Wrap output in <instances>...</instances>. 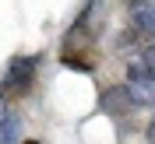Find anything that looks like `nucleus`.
I'll return each instance as SVG.
<instances>
[{
    "mask_svg": "<svg viewBox=\"0 0 155 144\" xmlns=\"http://www.w3.org/2000/svg\"><path fill=\"white\" fill-rule=\"evenodd\" d=\"M141 67H148V70H155V42H148L145 49H141V60H137Z\"/></svg>",
    "mask_w": 155,
    "mask_h": 144,
    "instance_id": "423d86ee",
    "label": "nucleus"
},
{
    "mask_svg": "<svg viewBox=\"0 0 155 144\" xmlns=\"http://www.w3.org/2000/svg\"><path fill=\"white\" fill-rule=\"evenodd\" d=\"M127 11H130V28L141 39L155 42V0H130Z\"/></svg>",
    "mask_w": 155,
    "mask_h": 144,
    "instance_id": "20e7f679",
    "label": "nucleus"
},
{
    "mask_svg": "<svg viewBox=\"0 0 155 144\" xmlns=\"http://www.w3.org/2000/svg\"><path fill=\"white\" fill-rule=\"evenodd\" d=\"M7 116H11V113H7V102H4V91H0V126H4V120H7Z\"/></svg>",
    "mask_w": 155,
    "mask_h": 144,
    "instance_id": "0eeeda50",
    "label": "nucleus"
},
{
    "mask_svg": "<svg viewBox=\"0 0 155 144\" xmlns=\"http://www.w3.org/2000/svg\"><path fill=\"white\" fill-rule=\"evenodd\" d=\"M127 88L134 91L137 106H152L155 102V70L141 67V63H130V70H127Z\"/></svg>",
    "mask_w": 155,
    "mask_h": 144,
    "instance_id": "f03ea898",
    "label": "nucleus"
},
{
    "mask_svg": "<svg viewBox=\"0 0 155 144\" xmlns=\"http://www.w3.org/2000/svg\"><path fill=\"white\" fill-rule=\"evenodd\" d=\"M35 67H39V56H11L4 67V91H11V95L28 91L35 81Z\"/></svg>",
    "mask_w": 155,
    "mask_h": 144,
    "instance_id": "f257e3e1",
    "label": "nucleus"
},
{
    "mask_svg": "<svg viewBox=\"0 0 155 144\" xmlns=\"http://www.w3.org/2000/svg\"><path fill=\"white\" fill-rule=\"evenodd\" d=\"M148 144H155V116H152V123H148Z\"/></svg>",
    "mask_w": 155,
    "mask_h": 144,
    "instance_id": "6e6552de",
    "label": "nucleus"
},
{
    "mask_svg": "<svg viewBox=\"0 0 155 144\" xmlns=\"http://www.w3.org/2000/svg\"><path fill=\"white\" fill-rule=\"evenodd\" d=\"M0 144H21V116L11 113L0 126Z\"/></svg>",
    "mask_w": 155,
    "mask_h": 144,
    "instance_id": "39448f33",
    "label": "nucleus"
},
{
    "mask_svg": "<svg viewBox=\"0 0 155 144\" xmlns=\"http://www.w3.org/2000/svg\"><path fill=\"white\" fill-rule=\"evenodd\" d=\"M99 109L109 113V116H124V113H134L137 109V98H134V91L127 85H113V88H106L99 95Z\"/></svg>",
    "mask_w": 155,
    "mask_h": 144,
    "instance_id": "7ed1b4c3",
    "label": "nucleus"
},
{
    "mask_svg": "<svg viewBox=\"0 0 155 144\" xmlns=\"http://www.w3.org/2000/svg\"><path fill=\"white\" fill-rule=\"evenodd\" d=\"M21 144H39V141H21Z\"/></svg>",
    "mask_w": 155,
    "mask_h": 144,
    "instance_id": "1a4fd4ad",
    "label": "nucleus"
}]
</instances>
